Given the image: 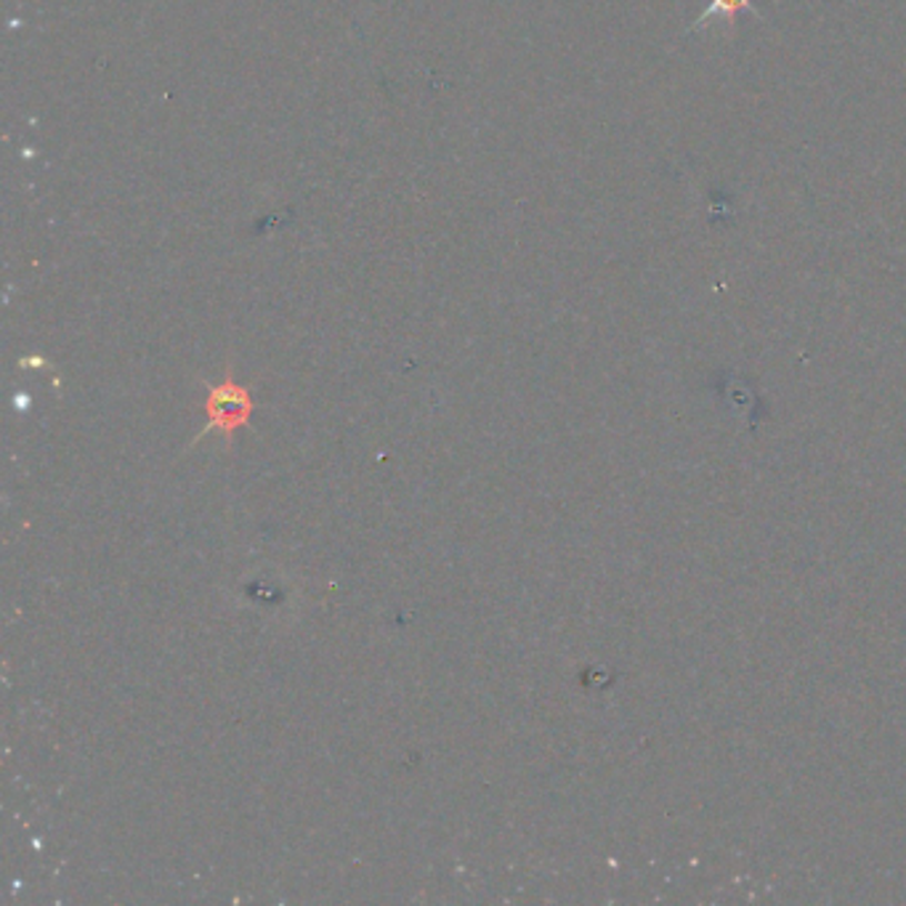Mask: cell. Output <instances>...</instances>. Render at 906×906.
Masks as SVG:
<instances>
[{"mask_svg": "<svg viewBox=\"0 0 906 906\" xmlns=\"http://www.w3.org/2000/svg\"><path fill=\"white\" fill-rule=\"evenodd\" d=\"M208 410V431H221L226 436V442H232V436L236 429L250 423V412H253V399H250V391L245 385L234 383L232 378H226L221 385H213L211 394H208L205 402Z\"/></svg>", "mask_w": 906, "mask_h": 906, "instance_id": "cell-1", "label": "cell"}, {"mask_svg": "<svg viewBox=\"0 0 906 906\" xmlns=\"http://www.w3.org/2000/svg\"><path fill=\"white\" fill-rule=\"evenodd\" d=\"M742 3H747V0H715L713 9H721V6H728V9H734V6H742ZM713 9H709V11H713Z\"/></svg>", "mask_w": 906, "mask_h": 906, "instance_id": "cell-2", "label": "cell"}]
</instances>
